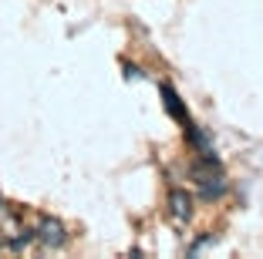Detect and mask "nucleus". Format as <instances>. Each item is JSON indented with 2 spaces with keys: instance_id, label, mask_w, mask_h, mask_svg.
Listing matches in <instances>:
<instances>
[{
  "instance_id": "obj_1",
  "label": "nucleus",
  "mask_w": 263,
  "mask_h": 259,
  "mask_svg": "<svg viewBox=\"0 0 263 259\" xmlns=\"http://www.w3.org/2000/svg\"><path fill=\"white\" fill-rule=\"evenodd\" d=\"M193 178H196V185H199V192L206 198H219L226 192V172L219 168V162L216 158H202L199 155V162H193Z\"/></svg>"
},
{
  "instance_id": "obj_2",
  "label": "nucleus",
  "mask_w": 263,
  "mask_h": 259,
  "mask_svg": "<svg viewBox=\"0 0 263 259\" xmlns=\"http://www.w3.org/2000/svg\"><path fill=\"white\" fill-rule=\"evenodd\" d=\"M0 236H7L10 249H24V246L31 243L34 232H27V229L21 226V219H17L14 209H7L4 202H0Z\"/></svg>"
},
{
  "instance_id": "obj_3",
  "label": "nucleus",
  "mask_w": 263,
  "mask_h": 259,
  "mask_svg": "<svg viewBox=\"0 0 263 259\" xmlns=\"http://www.w3.org/2000/svg\"><path fill=\"white\" fill-rule=\"evenodd\" d=\"M34 239H37L41 246H47V249H58V246L68 243V229L61 226V219L44 215V219L37 222V229H34Z\"/></svg>"
},
{
  "instance_id": "obj_4",
  "label": "nucleus",
  "mask_w": 263,
  "mask_h": 259,
  "mask_svg": "<svg viewBox=\"0 0 263 259\" xmlns=\"http://www.w3.org/2000/svg\"><path fill=\"white\" fill-rule=\"evenodd\" d=\"M189 215H193V195L186 189H172L169 192V219L176 226H186Z\"/></svg>"
},
{
  "instance_id": "obj_5",
  "label": "nucleus",
  "mask_w": 263,
  "mask_h": 259,
  "mask_svg": "<svg viewBox=\"0 0 263 259\" xmlns=\"http://www.w3.org/2000/svg\"><path fill=\"white\" fill-rule=\"evenodd\" d=\"M162 105H165V111H169L172 118H176V122L182 125V128H186V125L193 122V118H189V111H186V105H182V101H179L176 88H172L169 81H162Z\"/></svg>"
}]
</instances>
